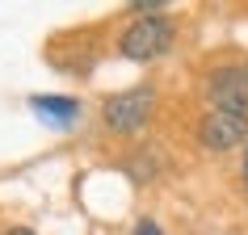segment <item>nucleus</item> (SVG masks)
Returning <instances> with one entry per match:
<instances>
[{
    "instance_id": "20e7f679",
    "label": "nucleus",
    "mask_w": 248,
    "mask_h": 235,
    "mask_svg": "<svg viewBox=\"0 0 248 235\" xmlns=\"http://www.w3.org/2000/svg\"><path fill=\"white\" fill-rule=\"evenodd\" d=\"M248 134V114H227V109H206L198 126V143L210 151H227Z\"/></svg>"
},
{
    "instance_id": "6e6552de",
    "label": "nucleus",
    "mask_w": 248,
    "mask_h": 235,
    "mask_svg": "<svg viewBox=\"0 0 248 235\" xmlns=\"http://www.w3.org/2000/svg\"><path fill=\"white\" fill-rule=\"evenodd\" d=\"M244 185H248V151H244Z\"/></svg>"
},
{
    "instance_id": "f257e3e1",
    "label": "nucleus",
    "mask_w": 248,
    "mask_h": 235,
    "mask_svg": "<svg viewBox=\"0 0 248 235\" xmlns=\"http://www.w3.org/2000/svg\"><path fill=\"white\" fill-rule=\"evenodd\" d=\"M169 42H172V29L164 17H139L126 34H122V55L126 59H156V55L169 51Z\"/></svg>"
},
{
    "instance_id": "423d86ee",
    "label": "nucleus",
    "mask_w": 248,
    "mask_h": 235,
    "mask_svg": "<svg viewBox=\"0 0 248 235\" xmlns=\"http://www.w3.org/2000/svg\"><path fill=\"white\" fill-rule=\"evenodd\" d=\"M131 235H164V231H160V227H156L152 219H139V222H135V231H131Z\"/></svg>"
},
{
    "instance_id": "f03ea898",
    "label": "nucleus",
    "mask_w": 248,
    "mask_h": 235,
    "mask_svg": "<svg viewBox=\"0 0 248 235\" xmlns=\"http://www.w3.org/2000/svg\"><path fill=\"white\" fill-rule=\"evenodd\" d=\"M147 109H152V88H131V92H118L101 105L105 126L118 134H135L147 122Z\"/></svg>"
},
{
    "instance_id": "39448f33",
    "label": "nucleus",
    "mask_w": 248,
    "mask_h": 235,
    "mask_svg": "<svg viewBox=\"0 0 248 235\" xmlns=\"http://www.w3.org/2000/svg\"><path fill=\"white\" fill-rule=\"evenodd\" d=\"M30 109L46 126H55V131H67V126L80 122V101L76 97H30Z\"/></svg>"
},
{
    "instance_id": "7ed1b4c3",
    "label": "nucleus",
    "mask_w": 248,
    "mask_h": 235,
    "mask_svg": "<svg viewBox=\"0 0 248 235\" xmlns=\"http://www.w3.org/2000/svg\"><path fill=\"white\" fill-rule=\"evenodd\" d=\"M210 109H227V114H248V67H219L206 80Z\"/></svg>"
},
{
    "instance_id": "0eeeda50",
    "label": "nucleus",
    "mask_w": 248,
    "mask_h": 235,
    "mask_svg": "<svg viewBox=\"0 0 248 235\" xmlns=\"http://www.w3.org/2000/svg\"><path fill=\"white\" fill-rule=\"evenodd\" d=\"M9 235H34V231H30V227H13Z\"/></svg>"
}]
</instances>
